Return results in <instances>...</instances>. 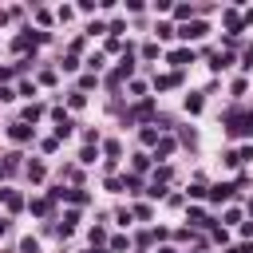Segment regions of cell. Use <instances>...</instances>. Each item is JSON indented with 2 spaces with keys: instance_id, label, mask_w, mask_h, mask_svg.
<instances>
[{
  "instance_id": "obj_1",
  "label": "cell",
  "mask_w": 253,
  "mask_h": 253,
  "mask_svg": "<svg viewBox=\"0 0 253 253\" xmlns=\"http://www.w3.org/2000/svg\"><path fill=\"white\" fill-rule=\"evenodd\" d=\"M190 59H194L190 51H174V55H170V63H190Z\"/></svg>"
}]
</instances>
